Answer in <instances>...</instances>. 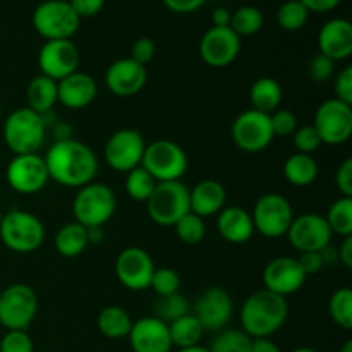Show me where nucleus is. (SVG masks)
Returning <instances> with one entry per match:
<instances>
[{
  "label": "nucleus",
  "mask_w": 352,
  "mask_h": 352,
  "mask_svg": "<svg viewBox=\"0 0 352 352\" xmlns=\"http://www.w3.org/2000/svg\"><path fill=\"white\" fill-rule=\"evenodd\" d=\"M6 179L19 195H36L50 181L45 158L38 153L14 155L7 165Z\"/></svg>",
  "instance_id": "ddd939ff"
},
{
  "label": "nucleus",
  "mask_w": 352,
  "mask_h": 352,
  "mask_svg": "<svg viewBox=\"0 0 352 352\" xmlns=\"http://www.w3.org/2000/svg\"><path fill=\"white\" fill-rule=\"evenodd\" d=\"M2 215L3 213H2V210H0V222H2Z\"/></svg>",
  "instance_id": "e2e57ef3"
},
{
  "label": "nucleus",
  "mask_w": 352,
  "mask_h": 352,
  "mask_svg": "<svg viewBox=\"0 0 352 352\" xmlns=\"http://www.w3.org/2000/svg\"><path fill=\"white\" fill-rule=\"evenodd\" d=\"M150 289L157 296L174 294V292H179V289H181V277H179V274L174 268H155L153 277H151L150 282Z\"/></svg>",
  "instance_id": "a19ab883"
},
{
  "label": "nucleus",
  "mask_w": 352,
  "mask_h": 352,
  "mask_svg": "<svg viewBox=\"0 0 352 352\" xmlns=\"http://www.w3.org/2000/svg\"><path fill=\"white\" fill-rule=\"evenodd\" d=\"M26 100L28 109L40 113V116H47L54 109L55 103H58L57 81L43 74L34 76L26 88Z\"/></svg>",
  "instance_id": "cd10ccee"
},
{
  "label": "nucleus",
  "mask_w": 352,
  "mask_h": 352,
  "mask_svg": "<svg viewBox=\"0 0 352 352\" xmlns=\"http://www.w3.org/2000/svg\"><path fill=\"white\" fill-rule=\"evenodd\" d=\"M155 52H157L155 41L148 36H141L133 43V48H131V58H133L134 62H138V64L146 67L148 62L153 60Z\"/></svg>",
  "instance_id": "49530a36"
},
{
  "label": "nucleus",
  "mask_w": 352,
  "mask_h": 352,
  "mask_svg": "<svg viewBox=\"0 0 352 352\" xmlns=\"http://www.w3.org/2000/svg\"><path fill=\"white\" fill-rule=\"evenodd\" d=\"M333 72H336V62L327 57V55L320 54V52L309 60L308 76L315 82L329 81V79H332Z\"/></svg>",
  "instance_id": "a18cd8bd"
},
{
  "label": "nucleus",
  "mask_w": 352,
  "mask_h": 352,
  "mask_svg": "<svg viewBox=\"0 0 352 352\" xmlns=\"http://www.w3.org/2000/svg\"><path fill=\"white\" fill-rule=\"evenodd\" d=\"M309 12H330L336 9L342 0H299Z\"/></svg>",
  "instance_id": "864d4df0"
},
{
  "label": "nucleus",
  "mask_w": 352,
  "mask_h": 352,
  "mask_svg": "<svg viewBox=\"0 0 352 352\" xmlns=\"http://www.w3.org/2000/svg\"><path fill=\"white\" fill-rule=\"evenodd\" d=\"M336 186L342 196L352 198V158H346L336 172Z\"/></svg>",
  "instance_id": "09e8293b"
},
{
  "label": "nucleus",
  "mask_w": 352,
  "mask_h": 352,
  "mask_svg": "<svg viewBox=\"0 0 352 352\" xmlns=\"http://www.w3.org/2000/svg\"><path fill=\"white\" fill-rule=\"evenodd\" d=\"M0 113H2V103H0Z\"/></svg>",
  "instance_id": "0e129e2a"
},
{
  "label": "nucleus",
  "mask_w": 352,
  "mask_h": 352,
  "mask_svg": "<svg viewBox=\"0 0 352 352\" xmlns=\"http://www.w3.org/2000/svg\"><path fill=\"white\" fill-rule=\"evenodd\" d=\"M284 175L296 188H306L318 177V164L313 155L292 153L284 164Z\"/></svg>",
  "instance_id": "c756f323"
},
{
  "label": "nucleus",
  "mask_w": 352,
  "mask_h": 352,
  "mask_svg": "<svg viewBox=\"0 0 352 352\" xmlns=\"http://www.w3.org/2000/svg\"><path fill=\"white\" fill-rule=\"evenodd\" d=\"M168 333H170L172 347L184 349V347L198 346L201 342L205 330H203L198 318L195 315H191V313H188L182 318L168 323Z\"/></svg>",
  "instance_id": "2f4dec72"
},
{
  "label": "nucleus",
  "mask_w": 352,
  "mask_h": 352,
  "mask_svg": "<svg viewBox=\"0 0 352 352\" xmlns=\"http://www.w3.org/2000/svg\"><path fill=\"white\" fill-rule=\"evenodd\" d=\"M318 50L333 62L352 55V24L344 17L330 19L318 31Z\"/></svg>",
  "instance_id": "5701e85b"
},
{
  "label": "nucleus",
  "mask_w": 352,
  "mask_h": 352,
  "mask_svg": "<svg viewBox=\"0 0 352 352\" xmlns=\"http://www.w3.org/2000/svg\"><path fill=\"white\" fill-rule=\"evenodd\" d=\"M230 134L234 144L246 153H260L267 150L275 138L270 126V116L253 109L244 110L236 117Z\"/></svg>",
  "instance_id": "9b49d317"
},
{
  "label": "nucleus",
  "mask_w": 352,
  "mask_h": 352,
  "mask_svg": "<svg viewBox=\"0 0 352 352\" xmlns=\"http://www.w3.org/2000/svg\"><path fill=\"white\" fill-rule=\"evenodd\" d=\"M116 210V192L109 186L95 181L79 188L72 201L74 222L85 227H103L110 222Z\"/></svg>",
  "instance_id": "39448f33"
},
{
  "label": "nucleus",
  "mask_w": 352,
  "mask_h": 352,
  "mask_svg": "<svg viewBox=\"0 0 352 352\" xmlns=\"http://www.w3.org/2000/svg\"><path fill=\"white\" fill-rule=\"evenodd\" d=\"M251 352H282L272 339H253Z\"/></svg>",
  "instance_id": "4d7b16f0"
},
{
  "label": "nucleus",
  "mask_w": 352,
  "mask_h": 352,
  "mask_svg": "<svg viewBox=\"0 0 352 352\" xmlns=\"http://www.w3.org/2000/svg\"><path fill=\"white\" fill-rule=\"evenodd\" d=\"M299 265H301L302 272H305L306 277L309 275H316L325 263H323V256L320 251H311V253H301V256L298 258Z\"/></svg>",
  "instance_id": "3c124183"
},
{
  "label": "nucleus",
  "mask_w": 352,
  "mask_h": 352,
  "mask_svg": "<svg viewBox=\"0 0 352 352\" xmlns=\"http://www.w3.org/2000/svg\"><path fill=\"white\" fill-rule=\"evenodd\" d=\"M251 219H253L254 232L268 239H278L287 234L294 219V212L285 196L278 192H267L256 201Z\"/></svg>",
  "instance_id": "1a4fd4ad"
},
{
  "label": "nucleus",
  "mask_w": 352,
  "mask_h": 352,
  "mask_svg": "<svg viewBox=\"0 0 352 352\" xmlns=\"http://www.w3.org/2000/svg\"><path fill=\"white\" fill-rule=\"evenodd\" d=\"M285 236H287L291 246L301 254L325 250L332 243L333 234L327 223L325 215L302 213V215L292 219V223Z\"/></svg>",
  "instance_id": "4468645a"
},
{
  "label": "nucleus",
  "mask_w": 352,
  "mask_h": 352,
  "mask_svg": "<svg viewBox=\"0 0 352 352\" xmlns=\"http://www.w3.org/2000/svg\"><path fill=\"white\" fill-rule=\"evenodd\" d=\"M131 349L134 352H170L172 340L168 333V325L155 316L133 322L131 332L127 336Z\"/></svg>",
  "instance_id": "4be33fe9"
},
{
  "label": "nucleus",
  "mask_w": 352,
  "mask_h": 352,
  "mask_svg": "<svg viewBox=\"0 0 352 352\" xmlns=\"http://www.w3.org/2000/svg\"><path fill=\"white\" fill-rule=\"evenodd\" d=\"M306 275L298 258L278 256L268 261L263 270V289L274 294L287 298L305 285Z\"/></svg>",
  "instance_id": "aec40b11"
},
{
  "label": "nucleus",
  "mask_w": 352,
  "mask_h": 352,
  "mask_svg": "<svg viewBox=\"0 0 352 352\" xmlns=\"http://www.w3.org/2000/svg\"><path fill=\"white\" fill-rule=\"evenodd\" d=\"M265 17L258 7L253 6H243L236 9L230 16L229 28L237 34L239 38L253 36L258 31L263 28Z\"/></svg>",
  "instance_id": "473e14b6"
},
{
  "label": "nucleus",
  "mask_w": 352,
  "mask_h": 352,
  "mask_svg": "<svg viewBox=\"0 0 352 352\" xmlns=\"http://www.w3.org/2000/svg\"><path fill=\"white\" fill-rule=\"evenodd\" d=\"M241 52V38L230 28L212 26L199 41V55L210 67H227Z\"/></svg>",
  "instance_id": "6ab92c4d"
},
{
  "label": "nucleus",
  "mask_w": 352,
  "mask_h": 352,
  "mask_svg": "<svg viewBox=\"0 0 352 352\" xmlns=\"http://www.w3.org/2000/svg\"><path fill=\"white\" fill-rule=\"evenodd\" d=\"M158 182L144 170L143 167H136L133 170L127 172L126 182H124V188L129 198H133L134 201H148V198L151 196V192L155 191Z\"/></svg>",
  "instance_id": "e433bc0d"
},
{
  "label": "nucleus",
  "mask_w": 352,
  "mask_h": 352,
  "mask_svg": "<svg viewBox=\"0 0 352 352\" xmlns=\"http://www.w3.org/2000/svg\"><path fill=\"white\" fill-rule=\"evenodd\" d=\"M219 234L232 244H244L253 237L254 226L251 213L241 206H226L217 219Z\"/></svg>",
  "instance_id": "a878e982"
},
{
  "label": "nucleus",
  "mask_w": 352,
  "mask_h": 352,
  "mask_svg": "<svg viewBox=\"0 0 352 352\" xmlns=\"http://www.w3.org/2000/svg\"><path fill=\"white\" fill-rule=\"evenodd\" d=\"M148 72L146 67L131 57L119 58L112 62L105 72V85L116 96L127 98L134 96L146 86Z\"/></svg>",
  "instance_id": "412c9836"
},
{
  "label": "nucleus",
  "mask_w": 352,
  "mask_h": 352,
  "mask_svg": "<svg viewBox=\"0 0 352 352\" xmlns=\"http://www.w3.org/2000/svg\"><path fill=\"white\" fill-rule=\"evenodd\" d=\"M47 138L45 116L28 107L16 109L3 122V141L14 155L38 153Z\"/></svg>",
  "instance_id": "7ed1b4c3"
},
{
  "label": "nucleus",
  "mask_w": 352,
  "mask_h": 352,
  "mask_svg": "<svg viewBox=\"0 0 352 352\" xmlns=\"http://www.w3.org/2000/svg\"><path fill=\"white\" fill-rule=\"evenodd\" d=\"M0 352H34L33 339L26 330H7L0 337Z\"/></svg>",
  "instance_id": "c03bdc74"
},
{
  "label": "nucleus",
  "mask_w": 352,
  "mask_h": 352,
  "mask_svg": "<svg viewBox=\"0 0 352 352\" xmlns=\"http://www.w3.org/2000/svg\"><path fill=\"white\" fill-rule=\"evenodd\" d=\"M174 229L179 241H182L184 244H189V246H195V244L201 243L206 236L205 219H201V217H198L192 212L186 213V215L175 223Z\"/></svg>",
  "instance_id": "ea45409f"
},
{
  "label": "nucleus",
  "mask_w": 352,
  "mask_h": 352,
  "mask_svg": "<svg viewBox=\"0 0 352 352\" xmlns=\"http://www.w3.org/2000/svg\"><path fill=\"white\" fill-rule=\"evenodd\" d=\"M234 302L229 292L222 287H208L196 298L192 315L201 323L203 330L220 332L230 322Z\"/></svg>",
  "instance_id": "dca6fc26"
},
{
  "label": "nucleus",
  "mask_w": 352,
  "mask_h": 352,
  "mask_svg": "<svg viewBox=\"0 0 352 352\" xmlns=\"http://www.w3.org/2000/svg\"><path fill=\"white\" fill-rule=\"evenodd\" d=\"M339 352H352V340H346Z\"/></svg>",
  "instance_id": "052dcab7"
},
{
  "label": "nucleus",
  "mask_w": 352,
  "mask_h": 352,
  "mask_svg": "<svg viewBox=\"0 0 352 352\" xmlns=\"http://www.w3.org/2000/svg\"><path fill=\"white\" fill-rule=\"evenodd\" d=\"M284 100V89L280 82L274 78H260L251 85L250 102L251 109L270 116L277 109H280Z\"/></svg>",
  "instance_id": "bb28decb"
},
{
  "label": "nucleus",
  "mask_w": 352,
  "mask_h": 352,
  "mask_svg": "<svg viewBox=\"0 0 352 352\" xmlns=\"http://www.w3.org/2000/svg\"><path fill=\"white\" fill-rule=\"evenodd\" d=\"M287 316V299L267 289H260L243 302L239 318L243 332L251 339H270L284 327Z\"/></svg>",
  "instance_id": "f03ea898"
},
{
  "label": "nucleus",
  "mask_w": 352,
  "mask_h": 352,
  "mask_svg": "<svg viewBox=\"0 0 352 352\" xmlns=\"http://www.w3.org/2000/svg\"><path fill=\"white\" fill-rule=\"evenodd\" d=\"M43 158L48 177L65 188H82L95 181L98 174L95 151L74 138L55 141Z\"/></svg>",
  "instance_id": "f257e3e1"
},
{
  "label": "nucleus",
  "mask_w": 352,
  "mask_h": 352,
  "mask_svg": "<svg viewBox=\"0 0 352 352\" xmlns=\"http://www.w3.org/2000/svg\"><path fill=\"white\" fill-rule=\"evenodd\" d=\"M146 210L157 226L174 227L186 213L191 212L189 188L182 181L158 182L148 198Z\"/></svg>",
  "instance_id": "423d86ee"
},
{
  "label": "nucleus",
  "mask_w": 352,
  "mask_h": 352,
  "mask_svg": "<svg viewBox=\"0 0 352 352\" xmlns=\"http://www.w3.org/2000/svg\"><path fill=\"white\" fill-rule=\"evenodd\" d=\"M337 258H339L344 267L352 268V236L342 237V243H340L339 251H337Z\"/></svg>",
  "instance_id": "5fc2aeb1"
},
{
  "label": "nucleus",
  "mask_w": 352,
  "mask_h": 352,
  "mask_svg": "<svg viewBox=\"0 0 352 352\" xmlns=\"http://www.w3.org/2000/svg\"><path fill=\"white\" fill-rule=\"evenodd\" d=\"M189 313V302L181 292H174L168 296H157L153 302V316L168 323L182 318Z\"/></svg>",
  "instance_id": "f704fd0d"
},
{
  "label": "nucleus",
  "mask_w": 352,
  "mask_h": 352,
  "mask_svg": "<svg viewBox=\"0 0 352 352\" xmlns=\"http://www.w3.org/2000/svg\"><path fill=\"white\" fill-rule=\"evenodd\" d=\"M55 250L64 258H76L88 248V229L78 222L65 223L55 234Z\"/></svg>",
  "instance_id": "c85d7f7f"
},
{
  "label": "nucleus",
  "mask_w": 352,
  "mask_h": 352,
  "mask_svg": "<svg viewBox=\"0 0 352 352\" xmlns=\"http://www.w3.org/2000/svg\"><path fill=\"white\" fill-rule=\"evenodd\" d=\"M188 155L170 140H157L144 148L141 167L157 182L181 181L188 170Z\"/></svg>",
  "instance_id": "6e6552de"
},
{
  "label": "nucleus",
  "mask_w": 352,
  "mask_h": 352,
  "mask_svg": "<svg viewBox=\"0 0 352 352\" xmlns=\"http://www.w3.org/2000/svg\"><path fill=\"white\" fill-rule=\"evenodd\" d=\"M67 2L71 3V7L78 14L79 19L96 16L105 7V0H67Z\"/></svg>",
  "instance_id": "8fccbe9b"
},
{
  "label": "nucleus",
  "mask_w": 352,
  "mask_h": 352,
  "mask_svg": "<svg viewBox=\"0 0 352 352\" xmlns=\"http://www.w3.org/2000/svg\"><path fill=\"white\" fill-rule=\"evenodd\" d=\"M292 143H294L298 153L306 155H313L323 144L313 124L311 126H299L296 133L292 134Z\"/></svg>",
  "instance_id": "37998d69"
},
{
  "label": "nucleus",
  "mask_w": 352,
  "mask_h": 352,
  "mask_svg": "<svg viewBox=\"0 0 352 352\" xmlns=\"http://www.w3.org/2000/svg\"><path fill=\"white\" fill-rule=\"evenodd\" d=\"M309 10L299 0H285L277 9V24L285 31H299L308 23Z\"/></svg>",
  "instance_id": "58836bf2"
},
{
  "label": "nucleus",
  "mask_w": 352,
  "mask_h": 352,
  "mask_svg": "<svg viewBox=\"0 0 352 352\" xmlns=\"http://www.w3.org/2000/svg\"><path fill=\"white\" fill-rule=\"evenodd\" d=\"M189 205L191 212L198 217L219 215L227 206V191L222 182L215 179H205L189 189Z\"/></svg>",
  "instance_id": "393cba45"
},
{
  "label": "nucleus",
  "mask_w": 352,
  "mask_h": 352,
  "mask_svg": "<svg viewBox=\"0 0 352 352\" xmlns=\"http://www.w3.org/2000/svg\"><path fill=\"white\" fill-rule=\"evenodd\" d=\"M230 16H232V10L227 7H217L212 12V24L215 28H229Z\"/></svg>",
  "instance_id": "6e6d98bb"
},
{
  "label": "nucleus",
  "mask_w": 352,
  "mask_h": 352,
  "mask_svg": "<svg viewBox=\"0 0 352 352\" xmlns=\"http://www.w3.org/2000/svg\"><path fill=\"white\" fill-rule=\"evenodd\" d=\"M168 10L175 14H192L201 9L206 0H162Z\"/></svg>",
  "instance_id": "603ef678"
},
{
  "label": "nucleus",
  "mask_w": 352,
  "mask_h": 352,
  "mask_svg": "<svg viewBox=\"0 0 352 352\" xmlns=\"http://www.w3.org/2000/svg\"><path fill=\"white\" fill-rule=\"evenodd\" d=\"M88 229V246H98L105 239L103 227H86Z\"/></svg>",
  "instance_id": "13d9d810"
},
{
  "label": "nucleus",
  "mask_w": 352,
  "mask_h": 352,
  "mask_svg": "<svg viewBox=\"0 0 352 352\" xmlns=\"http://www.w3.org/2000/svg\"><path fill=\"white\" fill-rule=\"evenodd\" d=\"M144 138L136 129H119L107 140L105 160L117 172H129L140 167L143 160Z\"/></svg>",
  "instance_id": "2eb2a0df"
},
{
  "label": "nucleus",
  "mask_w": 352,
  "mask_h": 352,
  "mask_svg": "<svg viewBox=\"0 0 352 352\" xmlns=\"http://www.w3.org/2000/svg\"><path fill=\"white\" fill-rule=\"evenodd\" d=\"M253 339L243 330L223 329L210 344V352H251Z\"/></svg>",
  "instance_id": "c9c22d12"
},
{
  "label": "nucleus",
  "mask_w": 352,
  "mask_h": 352,
  "mask_svg": "<svg viewBox=\"0 0 352 352\" xmlns=\"http://www.w3.org/2000/svg\"><path fill=\"white\" fill-rule=\"evenodd\" d=\"M325 220L332 234L340 237L352 236V198L340 196L339 199H336L330 205Z\"/></svg>",
  "instance_id": "72a5a7b5"
},
{
  "label": "nucleus",
  "mask_w": 352,
  "mask_h": 352,
  "mask_svg": "<svg viewBox=\"0 0 352 352\" xmlns=\"http://www.w3.org/2000/svg\"><path fill=\"white\" fill-rule=\"evenodd\" d=\"M38 313V296L28 284H12L0 292V325L26 330Z\"/></svg>",
  "instance_id": "9d476101"
},
{
  "label": "nucleus",
  "mask_w": 352,
  "mask_h": 352,
  "mask_svg": "<svg viewBox=\"0 0 352 352\" xmlns=\"http://www.w3.org/2000/svg\"><path fill=\"white\" fill-rule=\"evenodd\" d=\"M96 327L107 339H124L129 336L133 320L129 313L120 306H107L98 313Z\"/></svg>",
  "instance_id": "7c9ffc66"
},
{
  "label": "nucleus",
  "mask_w": 352,
  "mask_h": 352,
  "mask_svg": "<svg viewBox=\"0 0 352 352\" xmlns=\"http://www.w3.org/2000/svg\"><path fill=\"white\" fill-rule=\"evenodd\" d=\"M0 241L14 253H33L45 241L43 222L31 212L10 210L2 215Z\"/></svg>",
  "instance_id": "20e7f679"
},
{
  "label": "nucleus",
  "mask_w": 352,
  "mask_h": 352,
  "mask_svg": "<svg viewBox=\"0 0 352 352\" xmlns=\"http://www.w3.org/2000/svg\"><path fill=\"white\" fill-rule=\"evenodd\" d=\"M33 28L45 40H71L79 30L78 14L67 0H45L33 10Z\"/></svg>",
  "instance_id": "0eeeda50"
},
{
  "label": "nucleus",
  "mask_w": 352,
  "mask_h": 352,
  "mask_svg": "<svg viewBox=\"0 0 352 352\" xmlns=\"http://www.w3.org/2000/svg\"><path fill=\"white\" fill-rule=\"evenodd\" d=\"M155 263L150 253L143 248L131 246L119 253L116 260V275L120 284L129 291H144L150 289Z\"/></svg>",
  "instance_id": "a211bd4d"
},
{
  "label": "nucleus",
  "mask_w": 352,
  "mask_h": 352,
  "mask_svg": "<svg viewBox=\"0 0 352 352\" xmlns=\"http://www.w3.org/2000/svg\"><path fill=\"white\" fill-rule=\"evenodd\" d=\"M79 60H81L79 48L72 40H48L38 54L41 74L54 81H60L78 71Z\"/></svg>",
  "instance_id": "f3484780"
},
{
  "label": "nucleus",
  "mask_w": 352,
  "mask_h": 352,
  "mask_svg": "<svg viewBox=\"0 0 352 352\" xmlns=\"http://www.w3.org/2000/svg\"><path fill=\"white\" fill-rule=\"evenodd\" d=\"M98 95V85L95 78L86 72H72L67 78L57 81L58 103L71 110L86 109Z\"/></svg>",
  "instance_id": "b1692460"
},
{
  "label": "nucleus",
  "mask_w": 352,
  "mask_h": 352,
  "mask_svg": "<svg viewBox=\"0 0 352 352\" xmlns=\"http://www.w3.org/2000/svg\"><path fill=\"white\" fill-rule=\"evenodd\" d=\"M333 91H336V98L340 102L352 105V67L347 65L342 71L337 74L336 82H333Z\"/></svg>",
  "instance_id": "de8ad7c7"
},
{
  "label": "nucleus",
  "mask_w": 352,
  "mask_h": 352,
  "mask_svg": "<svg viewBox=\"0 0 352 352\" xmlns=\"http://www.w3.org/2000/svg\"><path fill=\"white\" fill-rule=\"evenodd\" d=\"M270 126L274 136H292L299 127V119L292 110L277 109L270 113Z\"/></svg>",
  "instance_id": "79ce46f5"
},
{
  "label": "nucleus",
  "mask_w": 352,
  "mask_h": 352,
  "mask_svg": "<svg viewBox=\"0 0 352 352\" xmlns=\"http://www.w3.org/2000/svg\"><path fill=\"white\" fill-rule=\"evenodd\" d=\"M292 352H318V351L311 349V347H298V349H294Z\"/></svg>",
  "instance_id": "680f3d73"
},
{
  "label": "nucleus",
  "mask_w": 352,
  "mask_h": 352,
  "mask_svg": "<svg viewBox=\"0 0 352 352\" xmlns=\"http://www.w3.org/2000/svg\"><path fill=\"white\" fill-rule=\"evenodd\" d=\"M177 352H210L208 347H203V346H191V347H184V349H179Z\"/></svg>",
  "instance_id": "bf43d9fd"
},
{
  "label": "nucleus",
  "mask_w": 352,
  "mask_h": 352,
  "mask_svg": "<svg viewBox=\"0 0 352 352\" xmlns=\"http://www.w3.org/2000/svg\"><path fill=\"white\" fill-rule=\"evenodd\" d=\"M329 311L337 327L344 330L352 329V291L349 287L337 289L330 296Z\"/></svg>",
  "instance_id": "4c0bfd02"
},
{
  "label": "nucleus",
  "mask_w": 352,
  "mask_h": 352,
  "mask_svg": "<svg viewBox=\"0 0 352 352\" xmlns=\"http://www.w3.org/2000/svg\"><path fill=\"white\" fill-rule=\"evenodd\" d=\"M313 127L325 144H344L352 136V105L337 98L325 100L316 109Z\"/></svg>",
  "instance_id": "f8f14e48"
}]
</instances>
